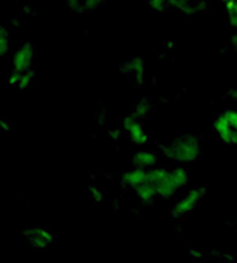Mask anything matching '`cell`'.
<instances>
[{
	"mask_svg": "<svg viewBox=\"0 0 237 263\" xmlns=\"http://www.w3.org/2000/svg\"><path fill=\"white\" fill-rule=\"evenodd\" d=\"M163 154L176 165H190L200 157V142L193 134H180L163 146Z\"/></svg>",
	"mask_w": 237,
	"mask_h": 263,
	"instance_id": "1",
	"label": "cell"
},
{
	"mask_svg": "<svg viewBox=\"0 0 237 263\" xmlns=\"http://www.w3.org/2000/svg\"><path fill=\"white\" fill-rule=\"evenodd\" d=\"M188 183H190V171L184 165L170 168L165 179L157 185L159 197L163 200L173 199L180 190L188 186Z\"/></svg>",
	"mask_w": 237,
	"mask_h": 263,
	"instance_id": "2",
	"label": "cell"
},
{
	"mask_svg": "<svg viewBox=\"0 0 237 263\" xmlns=\"http://www.w3.org/2000/svg\"><path fill=\"white\" fill-rule=\"evenodd\" d=\"M213 129L227 145H237V109H225L213 120Z\"/></svg>",
	"mask_w": 237,
	"mask_h": 263,
	"instance_id": "3",
	"label": "cell"
},
{
	"mask_svg": "<svg viewBox=\"0 0 237 263\" xmlns=\"http://www.w3.org/2000/svg\"><path fill=\"white\" fill-rule=\"evenodd\" d=\"M205 197V188L196 186L190 188L171 208V217L173 219H184L188 214H191L200 203V200Z\"/></svg>",
	"mask_w": 237,
	"mask_h": 263,
	"instance_id": "4",
	"label": "cell"
},
{
	"mask_svg": "<svg viewBox=\"0 0 237 263\" xmlns=\"http://www.w3.org/2000/svg\"><path fill=\"white\" fill-rule=\"evenodd\" d=\"M122 126H123V131L126 133V136H128V139H130V142L133 145L140 146V145L148 143L150 134L145 131V128L140 123V119H137L136 116H133V114L126 116L122 120Z\"/></svg>",
	"mask_w": 237,
	"mask_h": 263,
	"instance_id": "5",
	"label": "cell"
},
{
	"mask_svg": "<svg viewBox=\"0 0 237 263\" xmlns=\"http://www.w3.org/2000/svg\"><path fill=\"white\" fill-rule=\"evenodd\" d=\"M34 57H35V49H34L32 43H29V42L22 43L12 52V57H11L12 69L14 71H28V69H32Z\"/></svg>",
	"mask_w": 237,
	"mask_h": 263,
	"instance_id": "6",
	"label": "cell"
},
{
	"mask_svg": "<svg viewBox=\"0 0 237 263\" xmlns=\"http://www.w3.org/2000/svg\"><path fill=\"white\" fill-rule=\"evenodd\" d=\"M23 236L37 250H45V248H48V247H51L54 243V236L51 233H48L46 230L40 228V227H34V228H29V230L23 231Z\"/></svg>",
	"mask_w": 237,
	"mask_h": 263,
	"instance_id": "7",
	"label": "cell"
},
{
	"mask_svg": "<svg viewBox=\"0 0 237 263\" xmlns=\"http://www.w3.org/2000/svg\"><path fill=\"white\" fill-rule=\"evenodd\" d=\"M145 182H148V170H143V168L133 166L131 170L122 173V176H120V183L128 190H134L136 186H139Z\"/></svg>",
	"mask_w": 237,
	"mask_h": 263,
	"instance_id": "8",
	"label": "cell"
},
{
	"mask_svg": "<svg viewBox=\"0 0 237 263\" xmlns=\"http://www.w3.org/2000/svg\"><path fill=\"white\" fill-rule=\"evenodd\" d=\"M133 166L136 168H143V170H151L153 166L159 165V156L154 151H148V149H140L137 153H134L133 159H131Z\"/></svg>",
	"mask_w": 237,
	"mask_h": 263,
	"instance_id": "9",
	"label": "cell"
},
{
	"mask_svg": "<svg viewBox=\"0 0 237 263\" xmlns=\"http://www.w3.org/2000/svg\"><path fill=\"white\" fill-rule=\"evenodd\" d=\"M34 71L32 69H28V71H14L8 76V82L15 86L17 89H26L29 88L32 83H34Z\"/></svg>",
	"mask_w": 237,
	"mask_h": 263,
	"instance_id": "10",
	"label": "cell"
},
{
	"mask_svg": "<svg viewBox=\"0 0 237 263\" xmlns=\"http://www.w3.org/2000/svg\"><path fill=\"white\" fill-rule=\"evenodd\" d=\"M134 193V196L143 202V203H151L154 202L157 197H159V193H157V188L151 183V182H145L139 186H136L134 190H131Z\"/></svg>",
	"mask_w": 237,
	"mask_h": 263,
	"instance_id": "11",
	"label": "cell"
},
{
	"mask_svg": "<svg viewBox=\"0 0 237 263\" xmlns=\"http://www.w3.org/2000/svg\"><path fill=\"white\" fill-rule=\"evenodd\" d=\"M123 68V71L126 72V74H130L133 79H136V80H142L143 79V74H145V63H143V60L140 59V57H134V59H131V60H128L125 65H122Z\"/></svg>",
	"mask_w": 237,
	"mask_h": 263,
	"instance_id": "12",
	"label": "cell"
},
{
	"mask_svg": "<svg viewBox=\"0 0 237 263\" xmlns=\"http://www.w3.org/2000/svg\"><path fill=\"white\" fill-rule=\"evenodd\" d=\"M147 5H148L150 9L160 12V11H165L170 6H177V0H148Z\"/></svg>",
	"mask_w": 237,
	"mask_h": 263,
	"instance_id": "13",
	"label": "cell"
},
{
	"mask_svg": "<svg viewBox=\"0 0 237 263\" xmlns=\"http://www.w3.org/2000/svg\"><path fill=\"white\" fill-rule=\"evenodd\" d=\"M150 109H151L150 100H148V99H143V100H140V102L136 105V108H134V114H133V116H136L137 119L147 117V116L150 114Z\"/></svg>",
	"mask_w": 237,
	"mask_h": 263,
	"instance_id": "14",
	"label": "cell"
},
{
	"mask_svg": "<svg viewBox=\"0 0 237 263\" xmlns=\"http://www.w3.org/2000/svg\"><path fill=\"white\" fill-rule=\"evenodd\" d=\"M227 17H228V23L234 29H237V0L227 3Z\"/></svg>",
	"mask_w": 237,
	"mask_h": 263,
	"instance_id": "15",
	"label": "cell"
},
{
	"mask_svg": "<svg viewBox=\"0 0 237 263\" xmlns=\"http://www.w3.org/2000/svg\"><path fill=\"white\" fill-rule=\"evenodd\" d=\"M9 40H11V37H9V32H8V29L3 26L2 29H0V54L2 55H6L8 52H9Z\"/></svg>",
	"mask_w": 237,
	"mask_h": 263,
	"instance_id": "16",
	"label": "cell"
},
{
	"mask_svg": "<svg viewBox=\"0 0 237 263\" xmlns=\"http://www.w3.org/2000/svg\"><path fill=\"white\" fill-rule=\"evenodd\" d=\"M103 3V0H74V5H80L83 9H88V11H93V9H97L100 8Z\"/></svg>",
	"mask_w": 237,
	"mask_h": 263,
	"instance_id": "17",
	"label": "cell"
},
{
	"mask_svg": "<svg viewBox=\"0 0 237 263\" xmlns=\"http://www.w3.org/2000/svg\"><path fill=\"white\" fill-rule=\"evenodd\" d=\"M231 46H233V49L237 52V32L231 37Z\"/></svg>",
	"mask_w": 237,
	"mask_h": 263,
	"instance_id": "18",
	"label": "cell"
},
{
	"mask_svg": "<svg viewBox=\"0 0 237 263\" xmlns=\"http://www.w3.org/2000/svg\"><path fill=\"white\" fill-rule=\"evenodd\" d=\"M231 97H233V99H236V100H237V85L234 86V88H233V91H231Z\"/></svg>",
	"mask_w": 237,
	"mask_h": 263,
	"instance_id": "19",
	"label": "cell"
},
{
	"mask_svg": "<svg viewBox=\"0 0 237 263\" xmlns=\"http://www.w3.org/2000/svg\"><path fill=\"white\" fill-rule=\"evenodd\" d=\"M222 2H225V3H228V2H233V0H222Z\"/></svg>",
	"mask_w": 237,
	"mask_h": 263,
	"instance_id": "20",
	"label": "cell"
},
{
	"mask_svg": "<svg viewBox=\"0 0 237 263\" xmlns=\"http://www.w3.org/2000/svg\"><path fill=\"white\" fill-rule=\"evenodd\" d=\"M199 2H211V0H199Z\"/></svg>",
	"mask_w": 237,
	"mask_h": 263,
	"instance_id": "21",
	"label": "cell"
}]
</instances>
